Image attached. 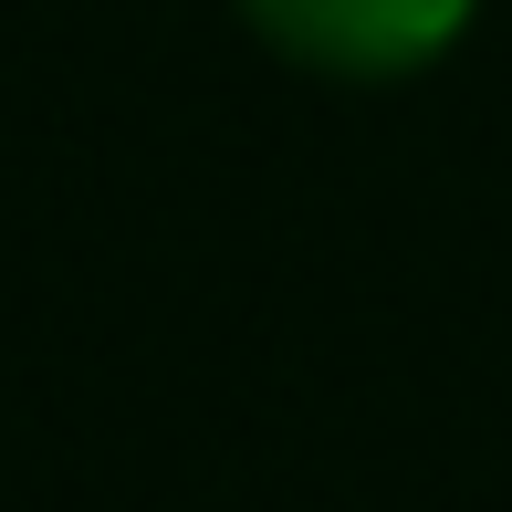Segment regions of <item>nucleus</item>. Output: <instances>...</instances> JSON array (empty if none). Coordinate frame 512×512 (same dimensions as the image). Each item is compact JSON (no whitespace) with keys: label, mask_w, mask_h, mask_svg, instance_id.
Returning a JSON list of instances; mask_svg holds the SVG:
<instances>
[{"label":"nucleus","mask_w":512,"mask_h":512,"mask_svg":"<svg viewBox=\"0 0 512 512\" xmlns=\"http://www.w3.org/2000/svg\"><path fill=\"white\" fill-rule=\"evenodd\" d=\"M262 53L324 84H418L471 42L481 0H230Z\"/></svg>","instance_id":"nucleus-1"}]
</instances>
